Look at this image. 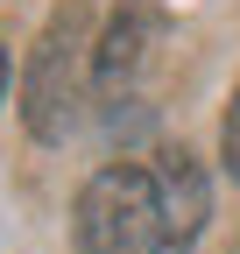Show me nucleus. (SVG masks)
I'll list each match as a JSON object with an SVG mask.
<instances>
[{
    "instance_id": "obj_6",
    "label": "nucleus",
    "mask_w": 240,
    "mask_h": 254,
    "mask_svg": "<svg viewBox=\"0 0 240 254\" xmlns=\"http://www.w3.org/2000/svg\"><path fill=\"white\" fill-rule=\"evenodd\" d=\"M0 92H7V50H0Z\"/></svg>"
},
{
    "instance_id": "obj_1",
    "label": "nucleus",
    "mask_w": 240,
    "mask_h": 254,
    "mask_svg": "<svg viewBox=\"0 0 240 254\" xmlns=\"http://www.w3.org/2000/svg\"><path fill=\"white\" fill-rule=\"evenodd\" d=\"M92 7L99 0H64L36 50H28V78H21V120L36 141H64L71 120H78V99H85V78H92Z\"/></svg>"
},
{
    "instance_id": "obj_4",
    "label": "nucleus",
    "mask_w": 240,
    "mask_h": 254,
    "mask_svg": "<svg viewBox=\"0 0 240 254\" xmlns=\"http://www.w3.org/2000/svg\"><path fill=\"white\" fill-rule=\"evenodd\" d=\"M148 177H156V198H163V219H170V247H191L205 233V219H212V184H205L198 155L191 148H163L148 163Z\"/></svg>"
},
{
    "instance_id": "obj_2",
    "label": "nucleus",
    "mask_w": 240,
    "mask_h": 254,
    "mask_svg": "<svg viewBox=\"0 0 240 254\" xmlns=\"http://www.w3.org/2000/svg\"><path fill=\"white\" fill-rule=\"evenodd\" d=\"M170 219L148 163H106L78 190V254H163Z\"/></svg>"
},
{
    "instance_id": "obj_5",
    "label": "nucleus",
    "mask_w": 240,
    "mask_h": 254,
    "mask_svg": "<svg viewBox=\"0 0 240 254\" xmlns=\"http://www.w3.org/2000/svg\"><path fill=\"white\" fill-rule=\"evenodd\" d=\"M219 163L240 177V85H233V99H226V113H219Z\"/></svg>"
},
{
    "instance_id": "obj_3",
    "label": "nucleus",
    "mask_w": 240,
    "mask_h": 254,
    "mask_svg": "<svg viewBox=\"0 0 240 254\" xmlns=\"http://www.w3.org/2000/svg\"><path fill=\"white\" fill-rule=\"evenodd\" d=\"M163 28H170V14L156 0H113V14L99 28V43H92V92L99 99H127L148 78V64L163 50Z\"/></svg>"
}]
</instances>
